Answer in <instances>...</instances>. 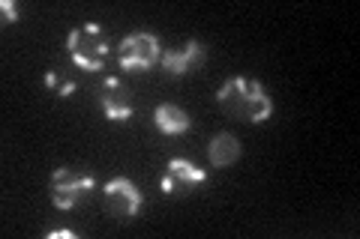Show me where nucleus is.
Segmentation results:
<instances>
[{"label":"nucleus","mask_w":360,"mask_h":239,"mask_svg":"<svg viewBox=\"0 0 360 239\" xmlns=\"http://www.w3.org/2000/svg\"><path fill=\"white\" fill-rule=\"evenodd\" d=\"M217 102L231 117H238L243 123H264L270 117V111H274V102L264 93V87L243 75L229 78V81L219 87Z\"/></svg>","instance_id":"nucleus-1"},{"label":"nucleus","mask_w":360,"mask_h":239,"mask_svg":"<svg viewBox=\"0 0 360 239\" xmlns=\"http://www.w3.org/2000/svg\"><path fill=\"white\" fill-rule=\"evenodd\" d=\"M66 48H70V57L75 60L78 69H84V72H103L105 57H108V42H105L103 27H99L96 21H87V25L70 30Z\"/></svg>","instance_id":"nucleus-2"},{"label":"nucleus","mask_w":360,"mask_h":239,"mask_svg":"<svg viewBox=\"0 0 360 239\" xmlns=\"http://www.w3.org/2000/svg\"><path fill=\"white\" fill-rule=\"evenodd\" d=\"M117 60L123 69L129 72H141V69H150L156 60H162V51H160V39L153 33H132L120 42L117 48Z\"/></svg>","instance_id":"nucleus-3"},{"label":"nucleus","mask_w":360,"mask_h":239,"mask_svg":"<svg viewBox=\"0 0 360 239\" xmlns=\"http://www.w3.org/2000/svg\"><path fill=\"white\" fill-rule=\"evenodd\" d=\"M90 191H94V177L90 174H75L70 168H58L51 174V203L58 210H72Z\"/></svg>","instance_id":"nucleus-4"},{"label":"nucleus","mask_w":360,"mask_h":239,"mask_svg":"<svg viewBox=\"0 0 360 239\" xmlns=\"http://www.w3.org/2000/svg\"><path fill=\"white\" fill-rule=\"evenodd\" d=\"M105 207L120 221L135 219L139 210H141V191H139V186H135L132 179H127V177L111 179V183L105 186Z\"/></svg>","instance_id":"nucleus-5"},{"label":"nucleus","mask_w":360,"mask_h":239,"mask_svg":"<svg viewBox=\"0 0 360 239\" xmlns=\"http://www.w3.org/2000/svg\"><path fill=\"white\" fill-rule=\"evenodd\" d=\"M201 183H207L205 168H195L193 162H186V158H172L160 189H162V195H189V191Z\"/></svg>","instance_id":"nucleus-6"},{"label":"nucleus","mask_w":360,"mask_h":239,"mask_svg":"<svg viewBox=\"0 0 360 239\" xmlns=\"http://www.w3.org/2000/svg\"><path fill=\"white\" fill-rule=\"evenodd\" d=\"M99 105H103L105 111V117L108 120H115V123H123V120H129L132 117V102H129V93L123 90L120 84V78H105V84H103V96H99Z\"/></svg>","instance_id":"nucleus-7"},{"label":"nucleus","mask_w":360,"mask_h":239,"mask_svg":"<svg viewBox=\"0 0 360 239\" xmlns=\"http://www.w3.org/2000/svg\"><path fill=\"white\" fill-rule=\"evenodd\" d=\"M205 57H207V51L201 48V42L189 39L184 48L165 51V54H162V69H165L168 75H186L189 69H195V66L205 63Z\"/></svg>","instance_id":"nucleus-8"},{"label":"nucleus","mask_w":360,"mask_h":239,"mask_svg":"<svg viewBox=\"0 0 360 239\" xmlns=\"http://www.w3.org/2000/svg\"><path fill=\"white\" fill-rule=\"evenodd\" d=\"M153 123H156V129L165 135H180L189 129V114L184 108L172 105V102H162V105H156V111H153Z\"/></svg>","instance_id":"nucleus-9"},{"label":"nucleus","mask_w":360,"mask_h":239,"mask_svg":"<svg viewBox=\"0 0 360 239\" xmlns=\"http://www.w3.org/2000/svg\"><path fill=\"white\" fill-rule=\"evenodd\" d=\"M238 156H240V144L229 132H219L207 146V158H210L213 168H229V165L238 162Z\"/></svg>","instance_id":"nucleus-10"},{"label":"nucleus","mask_w":360,"mask_h":239,"mask_svg":"<svg viewBox=\"0 0 360 239\" xmlns=\"http://www.w3.org/2000/svg\"><path fill=\"white\" fill-rule=\"evenodd\" d=\"M0 13H4V21H6V25H15V18H18L15 0H0Z\"/></svg>","instance_id":"nucleus-11"},{"label":"nucleus","mask_w":360,"mask_h":239,"mask_svg":"<svg viewBox=\"0 0 360 239\" xmlns=\"http://www.w3.org/2000/svg\"><path fill=\"white\" fill-rule=\"evenodd\" d=\"M45 236H49V239H75V233H72V231H49Z\"/></svg>","instance_id":"nucleus-12"},{"label":"nucleus","mask_w":360,"mask_h":239,"mask_svg":"<svg viewBox=\"0 0 360 239\" xmlns=\"http://www.w3.org/2000/svg\"><path fill=\"white\" fill-rule=\"evenodd\" d=\"M72 90H75V81H66V84L60 87V99H66V96L72 93Z\"/></svg>","instance_id":"nucleus-13"},{"label":"nucleus","mask_w":360,"mask_h":239,"mask_svg":"<svg viewBox=\"0 0 360 239\" xmlns=\"http://www.w3.org/2000/svg\"><path fill=\"white\" fill-rule=\"evenodd\" d=\"M45 84H49V87H58V75H54V72H45Z\"/></svg>","instance_id":"nucleus-14"}]
</instances>
